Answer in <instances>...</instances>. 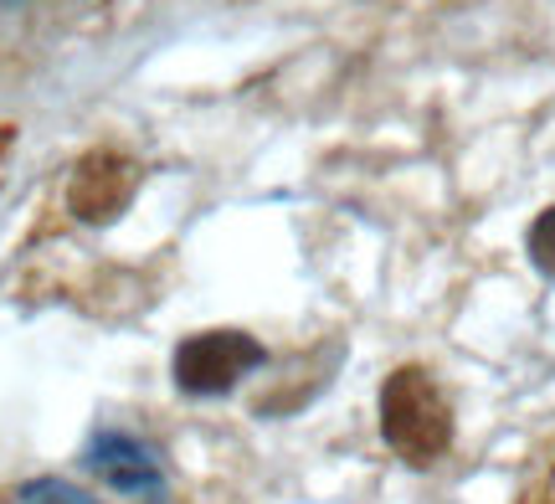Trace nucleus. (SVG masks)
Masks as SVG:
<instances>
[{
  "instance_id": "nucleus-1",
  "label": "nucleus",
  "mask_w": 555,
  "mask_h": 504,
  "mask_svg": "<svg viewBox=\"0 0 555 504\" xmlns=\"http://www.w3.org/2000/svg\"><path fill=\"white\" fill-rule=\"evenodd\" d=\"M380 438L412 468L437 464L453 443V412L422 365H401L380 386Z\"/></svg>"
},
{
  "instance_id": "nucleus-2",
  "label": "nucleus",
  "mask_w": 555,
  "mask_h": 504,
  "mask_svg": "<svg viewBox=\"0 0 555 504\" xmlns=\"http://www.w3.org/2000/svg\"><path fill=\"white\" fill-rule=\"evenodd\" d=\"M262 365H268V345L262 340L242 335V329H206V335H191V340L176 345L170 376H176L180 397L217 402L227 391H237Z\"/></svg>"
},
{
  "instance_id": "nucleus-3",
  "label": "nucleus",
  "mask_w": 555,
  "mask_h": 504,
  "mask_svg": "<svg viewBox=\"0 0 555 504\" xmlns=\"http://www.w3.org/2000/svg\"><path fill=\"white\" fill-rule=\"evenodd\" d=\"M144 464H159V453L129 427H99L88 438V448H82V468H93V474H119V468H144Z\"/></svg>"
},
{
  "instance_id": "nucleus-4",
  "label": "nucleus",
  "mask_w": 555,
  "mask_h": 504,
  "mask_svg": "<svg viewBox=\"0 0 555 504\" xmlns=\"http://www.w3.org/2000/svg\"><path fill=\"white\" fill-rule=\"evenodd\" d=\"M525 253H530L540 279L555 283V206H545L535 222H530V232H525Z\"/></svg>"
},
{
  "instance_id": "nucleus-5",
  "label": "nucleus",
  "mask_w": 555,
  "mask_h": 504,
  "mask_svg": "<svg viewBox=\"0 0 555 504\" xmlns=\"http://www.w3.org/2000/svg\"><path fill=\"white\" fill-rule=\"evenodd\" d=\"M21 504H99V500L73 489L67 479H37V484L21 489Z\"/></svg>"
}]
</instances>
